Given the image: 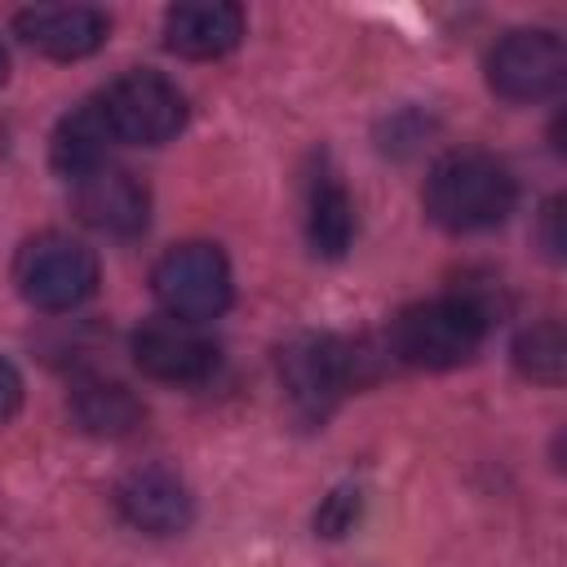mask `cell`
<instances>
[{
  "mask_svg": "<svg viewBox=\"0 0 567 567\" xmlns=\"http://www.w3.org/2000/svg\"><path fill=\"white\" fill-rule=\"evenodd\" d=\"M93 102L111 142L124 146H164L186 124V97L159 71H124Z\"/></svg>",
  "mask_w": 567,
  "mask_h": 567,
  "instance_id": "obj_3",
  "label": "cell"
},
{
  "mask_svg": "<svg viewBox=\"0 0 567 567\" xmlns=\"http://www.w3.org/2000/svg\"><path fill=\"white\" fill-rule=\"evenodd\" d=\"M4 75H9V58H4V49H0V84H4Z\"/></svg>",
  "mask_w": 567,
  "mask_h": 567,
  "instance_id": "obj_19",
  "label": "cell"
},
{
  "mask_svg": "<svg viewBox=\"0 0 567 567\" xmlns=\"http://www.w3.org/2000/svg\"><path fill=\"white\" fill-rule=\"evenodd\" d=\"M111 146H115V142H111V133H106V124H102V115H97V102L89 97V102H80L75 111H66V115L58 120L49 155H53V168L75 182L80 173L106 164V151H111Z\"/></svg>",
  "mask_w": 567,
  "mask_h": 567,
  "instance_id": "obj_15",
  "label": "cell"
},
{
  "mask_svg": "<svg viewBox=\"0 0 567 567\" xmlns=\"http://www.w3.org/2000/svg\"><path fill=\"white\" fill-rule=\"evenodd\" d=\"M244 35V9L226 4V0H190V4H173L164 13V44L177 58H221L239 44Z\"/></svg>",
  "mask_w": 567,
  "mask_h": 567,
  "instance_id": "obj_12",
  "label": "cell"
},
{
  "mask_svg": "<svg viewBox=\"0 0 567 567\" xmlns=\"http://www.w3.org/2000/svg\"><path fill=\"white\" fill-rule=\"evenodd\" d=\"M13 284H18V292L35 310L62 315V310L84 306L97 292V257L80 239L58 235V230H44V235H31L18 248V257H13Z\"/></svg>",
  "mask_w": 567,
  "mask_h": 567,
  "instance_id": "obj_4",
  "label": "cell"
},
{
  "mask_svg": "<svg viewBox=\"0 0 567 567\" xmlns=\"http://www.w3.org/2000/svg\"><path fill=\"white\" fill-rule=\"evenodd\" d=\"M306 235L319 257H341L354 239V199L337 182V173L319 168L310 177V199H306Z\"/></svg>",
  "mask_w": 567,
  "mask_h": 567,
  "instance_id": "obj_14",
  "label": "cell"
},
{
  "mask_svg": "<svg viewBox=\"0 0 567 567\" xmlns=\"http://www.w3.org/2000/svg\"><path fill=\"white\" fill-rule=\"evenodd\" d=\"M13 31L35 53L58 58V62H75V58H89L106 44L111 22L93 4H31L13 18Z\"/></svg>",
  "mask_w": 567,
  "mask_h": 567,
  "instance_id": "obj_11",
  "label": "cell"
},
{
  "mask_svg": "<svg viewBox=\"0 0 567 567\" xmlns=\"http://www.w3.org/2000/svg\"><path fill=\"white\" fill-rule=\"evenodd\" d=\"M558 221H563V199H549L545 204V221H540V239H545V252L549 257H563V230H558Z\"/></svg>",
  "mask_w": 567,
  "mask_h": 567,
  "instance_id": "obj_18",
  "label": "cell"
},
{
  "mask_svg": "<svg viewBox=\"0 0 567 567\" xmlns=\"http://www.w3.org/2000/svg\"><path fill=\"white\" fill-rule=\"evenodd\" d=\"M279 381L301 416L323 421L350 385V350L328 332H301L279 350Z\"/></svg>",
  "mask_w": 567,
  "mask_h": 567,
  "instance_id": "obj_7",
  "label": "cell"
},
{
  "mask_svg": "<svg viewBox=\"0 0 567 567\" xmlns=\"http://www.w3.org/2000/svg\"><path fill=\"white\" fill-rule=\"evenodd\" d=\"M514 363L523 377L540 381V385H558L563 368H567V341H563V323L558 319H540L532 328L518 332L514 341Z\"/></svg>",
  "mask_w": 567,
  "mask_h": 567,
  "instance_id": "obj_16",
  "label": "cell"
},
{
  "mask_svg": "<svg viewBox=\"0 0 567 567\" xmlns=\"http://www.w3.org/2000/svg\"><path fill=\"white\" fill-rule=\"evenodd\" d=\"M71 204L80 213L84 226L102 230V235H137L151 217V195L146 186L120 168V164H97L89 173L75 177V190H71Z\"/></svg>",
  "mask_w": 567,
  "mask_h": 567,
  "instance_id": "obj_9",
  "label": "cell"
},
{
  "mask_svg": "<svg viewBox=\"0 0 567 567\" xmlns=\"http://www.w3.org/2000/svg\"><path fill=\"white\" fill-rule=\"evenodd\" d=\"M115 505H120L124 523H133L146 536H177L195 518L190 487L164 465H142V470L124 474V483L115 487Z\"/></svg>",
  "mask_w": 567,
  "mask_h": 567,
  "instance_id": "obj_10",
  "label": "cell"
},
{
  "mask_svg": "<svg viewBox=\"0 0 567 567\" xmlns=\"http://www.w3.org/2000/svg\"><path fill=\"white\" fill-rule=\"evenodd\" d=\"M22 408V377L9 359H0V425Z\"/></svg>",
  "mask_w": 567,
  "mask_h": 567,
  "instance_id": "obj_17",
  "label": "cell"
},
{
  "mask_svg": "<svg viewBox=\"0 0 567 567\" xmlns=\"http://www.w3.org/2000/svg\"><path fill=\"white\" fill-rule=\"evenodd\" d=\"M71 421L75 430L93 434V439H124L142 425V403L128 385L120 381H102V377H89V381H75L71 399Z\"/></svg>",
  "mask_w": 567,
  "mask_h": 567,
  "instance_id": "obj_13",
  "label": "cell"
},
{
  "mask_svg": "<svg viewBox=\"0 0 567 567\" xmlns=\"http://www.w3.org/2000/svg\"><path fill=\"white\" fill-rule=\"evenodd\" d=\"M487 323H492V310L474 292L430 297V301L408 306L390 323V354L408 368L447 372V368H461L478 354Z\"/></svg>",
  "mask_w": 567,
  "mask_h": 567,
  "instance_id": "obj_2",
  "label": "cell"
},
{
  "mask_svg": "<svg viewBox=\"0 0 567 567\" xmlns=\"http://www.w3.org/2000/svg\"><path fill=\"white\" fill-rule=\"evenodd\" d=\"M567 80V49L554 31H509L487 53V84L505 102L554 97Z\"/></svg>",
  "mask_w": 567,
  "mask_h": 567,
  "instance_id": "obj_6",
  "label": "cell"
},
{
  "mask_svg": "<svg viewBox=\"0 0 567 567\" xmlns=\"http://www.w3.org/2000/svg\"><path fill=\"white\" fill-rule=\"evenodd\" d=\"M133 359L137 368L151 377V381H164V385H199L217 372L221 363V350L213 337L199 332V323H186V319H146L137 332H133Z\"/></svg>",
  "mask_w": 567,
  "mask_h": 567,
  "instance_id": "obj_8",
  "label": "cell"
},
{
  "mask_svg": "<svg viewBox=\"0 0 567 567\" xmlns=\"http://www.w3.org/2000/svg\"><path fill=\"white\" fill-rule=\"evenodd\" d=\"M151 288H155L164 315L204 323L230 306L235 284H230V261L217 244H177L155 261Z\"/></svg>",
  "mask_w": 567,
  "mask_h": 567,
  "instance_id": "obj_5",
  "label": "cell"
},
{
  "mask_svg": "<svg viewBox=\"0 0 567 567\" xmlns=\"http://www.w3.org/2000/svg\"><path fill=\"white\" fill-rule=\"evenodd\" d=\"M518 186L514 173L483 151H452L443 155L421 190V204L430 213L434 226L452 230V235H474V230H492L514 213Z\"/></svg>",
  "mask_w": 567,
  "mask_h": 567,
  "instance_id": "obj_1",
  "label": "cell"
}]
</instances>
